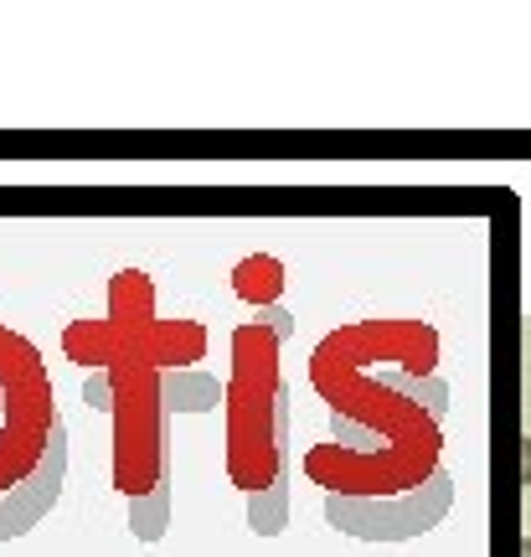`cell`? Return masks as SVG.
Segmentation results:
<instances>
[{
    "label": "cell",
    "instance_id": "6da1fadb",
    "mask_svg": "<svg viewBox=\"0 0 531 557\" xmlns=\"http://www.w3.org/2000/svg\"><path fill=\"white\" fill-rule=\"evenodd\" d=\"M521 557H531V537H527V542H521Z\"/></svg>",
    "mask_w": 531,
    "mask_h": 557
}]
</instances>
